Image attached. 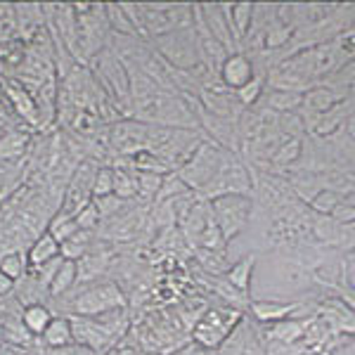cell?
Masks as SVG:
<instances>
[{
  "label": "cell",
  "instance_id": "7c38bea8",
  "mask_svg": "<svg viewBox=\"0 0 355 355\" xmlns=\"http://www.w3.org/2000/svg\"><path fill=\"white\" fill-rule=\"evenodd\" d=\"M261 351L259 341L254 339L251 331H244V327H234L230 331V336L225 339V348H223V355H263V353H254Z\"/></svg>",
  "mask_w": 355,
  "mask_h": 355
},
{
  "label": "cell",
  "instance_id": "1f68e13d",
  "mask_svg": "<svg viewBox=\"0 0 355 355\" xmlns=\"http://www.w3.org/2000/svg\"><path fill=\"white\" fill-rule=\"evenodd\" d=\"M162 180H164V175H159V173H147V171H140V173H137V180H135V187H137L140 192L154 194V197H157L159 187H162Z\"/></svg>",
  "mask_w": 355,
  "mask_h": 355
},
{
  "label": "cell",
  "instance_id": "277c9868",
  "mask_svg": "<svg viewBox=\"0 0 355 355\" xmlns=\"http://www.w3.org/2000/svg\"><path fill=\"white\" fill-rule=\"evenodd\" d=\"M239 315L237 311H209L204 313V318L194 324V339H197L202 346L206 348H214L223 343L230 336V331L237 327L239 322Z\"/></svg>",
  "mask_w": 355,
  "mask_h": 355
},
{
  "label": "cell",
  "instance_id": "44dd1931",
  "mask_svg": "<svg viewBox=\"0 0 355 355\" xmlns=\"http://www.w3.org/2000/svg\"><path fill=\"white\" fill-rule=\"evenodd\" d=\"M88 232L78 230L73 237H69L67 242L60 244V254L64 256V261H73L76 263L78 259H83L85 254H88Z\"/></svg>",
  "mask_w": 355,
  "mask_h": 355
},
{
  "label": "cell",
  "instance_id": "d6986e66",
  "mask_svg": "<svg viewBox=\"0 0 355 355\" xmlns=\"http://www.w3.org/2000/svg\"><path fill=\"white\" fill-rule=\"evenodd\" d=\"M313 232H315V237H320L327 244H341L343 237H346V225L336 223L331 216H320L313 225Z\"/></svg>",
  "mask_w": 355,
  "mask_h": 355
},
{
  "label": "cell",
  "instance_id": "4fadbf2b",
  "mask_svg": "<svg viewBox=\"0 0 355 355\" xmlns=\"http://www.w3.org/2000/svg\"><path fill=\"white\" fill-rule=\"evenodd\" d=\"M55 259H62V256H60V244H57L55 239L45 232V234H41V237L36 239V242H33L31 251H28L26 263H31L33 268H43V266H48L50 261H55Z\"/></svg>",
  "mask_w": 355,
  "mask_h": 355
},
{
  "label": "cell",
  "instance_id": "2e32d148",
  "mask_svg": "<svg viewBox=\"0 0 355 355\" xmlns=\"http://www.w3.org/2000/svg\"><path fill=\"white\" fill-rule=\"evenodd\" d=\"M254 266H256V256L249 254V256H244L242 261L234 263L230 270H227V282H230L239 294H246V291H249L251 277H254V275H251L254 272Z\"/></svg>",
  "mask_w": 355,
  "mask_h": 355
},
{
  "label": "cell",
  "instance_id": "4316f807",
  "mask_svg": "<svg viewBox=\"0 0 355 355\" xmlns=\"http://www.w3.org/2000/svg\"><path fill=\"white\" fill-rule=\"evenodd\" d=\"M341 202H343V199L334 190H320L318 194H315V197H311V206H313L315 211H318V214H322V216H329Z\"/></svg>",
  "mask_w": 355,
  "mask_h": 355
},
{
  "label": "cell",
  "instance_id": "8d00e7d4",
  "mask_svg": "<svg viewBox=\"0 0 355 355\" xmlns=\"http://www.w3.org/2000/svg\"><path fill=\"white\" fill-rule=\"evenodd\" d=\"M303 355H320V353H315V351H311V353H303Z\"/></svg>",
  "mask_w": 355,
  "mask_h": 355
},
{
  "label": "cell",
  "instance_id": "9a60e30c",
  "mask_svg": "<svg viewBox=\"0 0 355 355\" xmlns=\"http://www.w3.org/2000/svg\"><path fill=\"white\" fill-rule=\"evenodd\" d=\"M78 282V270H76V263L73 261H60V266H57V270L53 275V279H50V294L53 296H62L64 291H69L73 287V284Z\"/></svg>",
  "mask_w": 355,
  "mask_h": 355
},
{
  "label": "cell",
  "instance_id": "74e56055",
  "mask_svg": "<svg viewBox=\"0 0 355 355\" xmlns=\"http://www.w3.org/2000/svg\"><path fill=\"white\" fill-rule=\"evenodd\" d=\"M0 137H3V130H0Z\"/></svg>",
  "mask_w": 355,
  "mask_h": 355
},
{
  "label": "cell",
  "instance_id": "4dcf8cb0",
  "mask_svg": "<svg viewBox=\"0 0 355 355\" xmlns=\"http://www.w3.org/2000/svg\"><path fill=\"white\" fill-rule=\"evenodd\" d=\"M266 351H268V355H303V353H311V348H308L303 341H299V343L270 341Z\"/></svg>",
  "mask_w": 355,
  "mask_h": 355
},
{
  "label": "cell",
  "instance_id": "30bf717a",
  "mask_svg": "<svg viewBox=\"0 0 355 355\" xmlns=\"http://www.w3.org/2000/svg\"><path fill=\"white\" fill-rule=\"evenodd\" d=\"M299 311V303H279V301H254L251 313L259 322H279V320L291 318V313Z\"/></svg>",
  "mask_w": 355,
  "mask_h": 355
},
{
  "label": "cell",
  "instance_id": "6da1fadb",
  "mask_svg": "<svg viewBox=\"0 0 355 355\" xmlns=\"http://www.w3.org/2000/svg\"><path fill=\"white\" fill-rule=\"evenodd\" d=\"M209 211L223 242H230L244 230L251 218V199L246 194H225V197H216Z\"/></svg>",
  "mask_w": 355,
  "mask_h": 355
},
{
  "label": "cell",
  "instance_id": "7a4b0ae2",
  "mask_svg": "<svg viewBox=\"0 0 355 355\" xmlns=\"http://www.w3.org/2000/svg\"><path fill=\"white\" fill-rule=\"evenodd\" d=\"M223 154L218 147L211 145H199L192 152V157L178 168V178L187 185V190H206L211 185V180L218 173L223 164Z\"/></svg>",
  "mask_w": 355,
  "mask_h": 355
},
{
  "label": "cell",
  "instance_id": "52a82bcc",
  "mask_svg": "<svg viewBox=\"0 0 355 355\" xmlns=\"http://www.w3.org/2000/svg\"><path fill=\"white\" fill-rule=\"evenodd\" d=\"M218 76L225 88L239 90L256 76L254 62H251V57H246L244 53H232L223 60V64L218 69Z\"/></svg>",
  "mask_w": 355,
  "mask_h": 355
},
{
  "label": "cell",
  "instance_id": "5b68a950",
  "mask_svg": "<svg viewBox=\"0 0 355 355\" xmlns=\"http://www.w3.org/2000/svg\"><path fill=\"white\" fill-rule=\"evenodd\" d=\"M159 50L168 57L171 64L180 69H190L197 62V41L187 36L185 31H173L166 36H157Z\"/></svg>",
  "mask_w": 355,
  "mask_h": 355
},
{
  "label": "cell",
  "instance_id": "f1b7e54d",
  "mask_svg": "<svg viewBox=\"0 0 355 355\" xmlns=\"http://www.w3.org/2000/svg\"><path fill=\"white\" fill-rule=\"evenodd\" d=\"M73 220H76V225H78V230H83V232H90V230H95L97 225H100V211H97V206L95 202H90L88 206H83L81 211H78L76 216H73Z\"/></svg>",
  "mask_w": 355,
  "mask_h": 355
},
{
  "label": "cell",
  "instance_id": "ffe728a7",
  "mask_svg": "<svg viewBox=\"0 0 355 355\" xmlns=\"http://www.w3.org/2000/svg\"><path fill=\"white\" fill-rule=\"evenodd\" d=\"M50 320H53V315H50V311L43 306V303H31V306L24 311V327L28 334L43 336V331L50 324Z\"/></svg>",
  "mask_w": 355,
  "mask_h": 355
},
{
  "label": "cell",
  "instance_id": "cb8c5ba5",
  "mask_svg": "<svg viewBox=\"0 0 355 355\" xmlns=\"http://www.w3.org/2000/svg\"><path fill=\"white\" fill-rule=\"evenodd\" d=\"M303 93H289V90H272L268 95V107L277 112H296L301 107Z\"/></svg>",
  "mask_w": 355,
  "mask_h": 355
},
{
  "label": "cell",
  "instance_id": "8992f818",
  "mask_svg": "<svg viewBox=\"0 0 355 355\" xmlns=\"http://www.w3.org/2000/svg\"><path fill=\"white\" fill-rule=\"evenodd\" d=\"M95 171L90 164H83L81 168L76 171V175L71 178V185H69V192H67V202L62 206L60 214H67V216H76L83 206H88L93 202V178H95Z\"/></svg>",
  "mask_w": 355,
  "mask_h": 355
},
{
  "label": "cell",
  "instance_id": "d6a6232c",
  "mask_svg": "<svg viewBox=\"0 0 355 355\" xmlns=\"http://www.w3.org/2000/svg\"><path fill=\"white\" fill-rule=\"evenodd\" d=\"M299 154H301V142L299 140H289V142H284V145L279 147V152H275L272 162L275 164H291V162H296V159H299Z\"/></svg>",
  "mask_w": 355,
  "mask_h": 355
},
{
  "label": "cell",
  "instance_id": "ac0fdd59",
  "mask_svg": "<svg viewBox=\"0 0 355 355\" xmlns=\"http://www.w3.org/2000/svg\"><path fill=\"white\" fill-rule=\"evenodd\" d=\"M8 95H10V100H12L15 110L19 112L28 123L38 125V121H41V116H38V107L33 105V100L28 97L26 90L24 88H17V83H10Z\"/></svg>",
  "mask_w": 355,
  "mask_h": 355
},
{
  "label": "cell",
  "instance_id": "e575fe53",
  "mask_svg": "<svg viewBox=\"0 0 355 355\" xmlns=\"http://www.w3.org/2000/svg\"><path fill=\"white\" fill-rule=\"evenodd\" d=\"M12 287H15V282L10 277H5L3 272H0V296H8L10 291H12Z\"/></svg>",
  "mask_w": 355,
  "mask_h": 355
},
{
  "label": "cell",
  "instance_id": "484cf974",
  "mask_svg": "<svg viewBox=\"0 0 355 355\" xmlns=\"http://www.w3.org/2000/svg\"><path fill=\"white\" fill-rule=\"evenodd\" d=\"M263 90H266V85H263V78L254 76L249 83L244 85V88L234 90V93H237L239 105H242V107H251V105H256V102H259L261 97H263Z\"/></svg>",
  "mask_w": 355,
  "mask_h": 355
},
{
  "label": "cell",
  "instance_id": "3957f363",
  "mask_svg": "<svg viewBox=\"0 0 355 355\" xmlns=\"http://www.w3.org/2000/svg\"><path fill=\"white\" fill-rule=\"evenodd\" d=\"M125 306V299L121 294V289L116 284L107 282V284H97L90 287L83 296H78L73 308H76L78 318H95V315H107L114 313L119 308Z\"/></svg>",
  "mask_w": 355,
  "mask_h": 355
},
{
  "label": "cell",
  "instance_id": "603a6c76",
  "mask_svg": "<svg viewBox=\"0 0 355 355\" xmlns=\"http://www.w3.org/2000/svg\"><path fill=\"white\" fill-rule=\"evenodd\" d=\"M26 140L28 137L19 130H10L0 137V159H17L24 154V147H26Z\"/></svg>",
  "mask_w": 355,
  "mask_h": 355
},
{
  "label": "cell",
  "instance_id": "e0dca14e",
  "mask_svg": "<svg viewBox=\"0 0 355 355\" xmlns=\"http://www.w3.org/2000/svg\"><path fill=\"white\" fill-rule=\"evenodd\" d=\"M43 339L50 348H64L69 343H73V334H71V324H69L67 318H53L50 324L43 331Z\"/></svg>",
  "mask_w": 355,
  "mask_h": 355
},
{
  "label": "cell",
  "instance_id": "d4e9b609",
  "mask_svg": "<svg viewBox=\"0 0 355 355\" xmlns=\"http://www.w3.org/2000/svg\"><path fill=\"white\" fill-rule=\"evenodd\" d=\"M114 194V168H102L95 171V178H93V199H102V197H110Z\"/></svg>",
  "mask_w": 355,
  "mask_h": 355
},
{
  "label": "cell",
  "instance_id": "f546056e",
  "mask_svg": "<svg viewBox=\"0 0 355 355\" xmlns=\"http://www.w3.org/2000/svg\"><path fill=\"white\" fill-rule=\"evenodd\" d=\"M137 192L135 180L130 178L125 171H114V197L119 199H128Z\"/></svg>",
  "mask_w": 355,
  "mask_h": 355
},
{
  "label": "cell",
  "instance_id": "836d02e7",
  "mask_svg": "<svg viewBox=\"0 0 355 355\" xmlns=\"http://www.w3.org/2000/svg\"><path fill=\"white\" fill-rule=\"evenodd\" d=\"M50 355H97V353L81 346V343H69V346H64V348H53Z\"/></svg>",
  "mask_w": 355,
  "mask_h": 355
},
{
  "label": "cell",
  "instance_id": "ba28073f",
  "mask_svg": "<svg viewBox=\"0 0 355 355\" xmlns=\"http://www.w3.org/2000/svg\"><path fill=\"white\" fill-rule=\"evenodd\" d=\"M199 10H202V19H199L202 28H206V33L216 43H220L225 50H232V36H230V28H227L223 5H202Z\"/></svg>",
  "mask_w": 355,
  "mask_h": 355
},
{
  "label": "cell",
  "instance_id": "7402d4cb",
  "mask_svg": "<svg viewBox=\"0 0 355 355\" xmlns=\"http://www.w3.org/2000/svg\"><path fill=\"white\" fill-rule=\"evenodd\" d=\"M76 232H78L76 220H73V216H67V214H57L53 218V223H50V227H48V234L55 239L57 244L67 242V239L73 237Z\"/></svg>",
  "mask_w": 355,
  "mask_h": 355
},
{
  "label": "cell",
  "instance_id": "9c48e42d",
  "mask_svg": "<svg viewBox=\"0 0 355 355\" xmlns=\"http://www.w3.org/2000/svg\"><path fill=\"white\" fill-rule=\"evenodd\" d=\"M341 100H346V97L336 95L334 88H327V85H315V88L303 93L301 107H306V110H311L320 116V114L329 112L334 105H339Z\"/></svg>",
  "mask_w": 355,
  "mask_h": 355
},
{
  "label": "cell",
  "instance_id": "8fae6325",
  "mask_svg": "<svg viewBox=\"0 0 355 355\" xmlns=\"http://www.w3.org/2000/svg\"><path fill=\"white\" fill-rule=\"evenodd\" d=\"M308 324H311L308 320H296V318L279 320V322H275L272 327H270L268 336H270V341L299 343V341H303V336H306Z\"/></svg>",
  "mask_w": 355,
  "mask_h": 355
},
{
  "label": "cell",
  "instance_id": "d590c367",
  "mask_svg": "<svg viewBox=\"0 0 355 355\" xmlns=\"http://www.w3.org/2000/svg\"><path fill=\"white\" fill-rule=\"evenodd\" d=\"M10 10H12V8H10V5L0 3V21H3V19H5V17H10Z\"/></svg>",
  "mask_w": 355,
  "mask_h": 355
},
{
  "label": "cell",
  "instance_id": "5bb4252c",
  "mask_svg": "<svg viewBox=\"0 0 355 355\" xmlns=\"http://www.w3.org/2000/svg\"><path fill=\"white\" fill-rule=\"evenodd\" d=\"M346 114H351V97H348V102H346V100H341L339 105H334L329 112L320 114L318 121H315V133H320V135L334 133V130L343 123Z\"/></svg>",
  "mask_w": 355,
  "mask_h": 355
},
{
  "label": "cell",
  "instance_id": "83f0119b",
  "mask_svg": "<svg viewBox=\"0 0 355 355\" xmlns=\"http://www.w3.org/2000/svg\"><path fill=\"white\" fill-rule=\"evenodd\" d=\"M24 270H26V259L21 254H8L0 261V272L12 279V282H17L24 275Z\"/></svg>",
  "mask_w": 355,
  "mask_h": 355
}]
</instances>
